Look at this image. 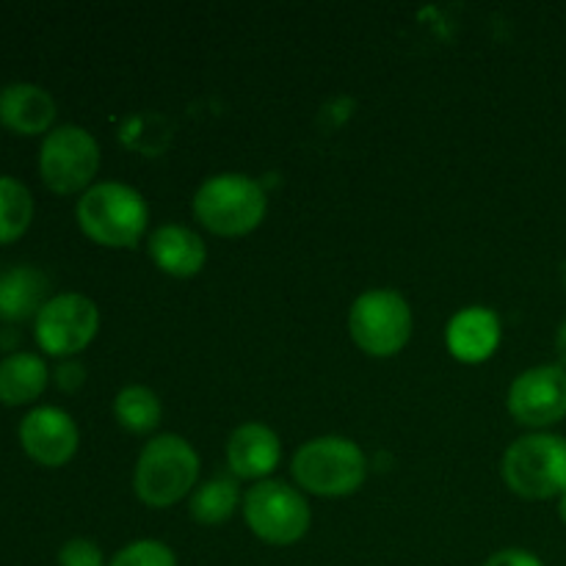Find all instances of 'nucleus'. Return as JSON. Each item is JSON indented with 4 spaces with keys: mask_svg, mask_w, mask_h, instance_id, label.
Instances as JSON below:
<instances>
[{
    "mask_svg": "<svg viewBox=\"0 0 566 566\" xmlns=\"http://www.w3.org/2000/svg\"><path fill=\"white\" fill-rule=\"evenodd\" d=\"M50 280L33 265H11L0 274V318L25 321L36 318L39 310L48 304Z\"/></svg>",
    "mask_w": 566,
    "mask_h": 566,
    "instance_id": "16",
    "label": "nucleus"
},
{
    "mask_svg": "<svg viewBox=\"0 0 566 566\" xmlns=\"http://www.w3.org/2000/svg\"><path fill=\"white\" fill-rule=\"evenodd\" d=\"M20 442L33 462L61 468L75 457L81 434L70 412L59 407H36L22 418Z\"/></svg>",
    "mask_w": 566,
    "mask_h": 566,
    "instance_id": "11",
    "label": "nucleus"
},
{
    "mask_svg": "<svg viewBox=\"0 0 566 566\" xmlns=\"http://www.w3.org/2000/svg\"><path fill=\"white\" fill-rule=\"evenodd\" d=\"M199 479V453L186 437L160 434L138 453L133 486L142 503L169 509L191 495Z\"/></svg>",
    "mask_w": 566,
    "mask_h": 566,
    "instance_id": "3",
    "label": "nucleus"
},
{
    "mask_svg": "<svg viewBox=\"0 0 566 566\" xmlns=\"http://www.w3.org/2000/svg\"><path fill=\"white\" fill-rule=\"evenodd\" d=\"M243 520L265 545L287 547L307 536L313 512L307 497L296 486L265 479L243 495Z\"/></svg>",
    "mask_w": 566,
    "mask_h": 566,
    "instance_id": "7",
    "label": "nucleus"
},
{
    "mask_svg": "<svg viewBox=\"0 0 566 566\" xmlns=\"http://www.w3.org/2000/svg\"><path fill=\"white\" fill-rule=\"evenodd\" d=\"M501 315L490 307H464L448 321L446 343L448 352L459 359V363L479 365L490 359L501 346Z\"/></svg>",
    "mask_w": 566,
    "mask_h": 566,
    "instance_id": "13",
    "label": "nucleus"
},
{
    "mask_svg": "<svg viewBox=\"0 0 566 566\" xmlns=\"http://www.w3.org/2000/svg\"><path fill=\"white\" fill-rule=\"evenodd\" d=\"M506 407L520 426L551 429L566 418V370L562 365H536L523 370L509 387Z\"/></svg>",
    "mask_w": 566,
    "mask_h": 566,
    "instance_id": "10",
    "label": "nucleus"
},
{
    "mask_svg": "<svg viewBox=\"0 0 566 566\" xmlns=\"http://www.w3.org/2000/svg\"><path fill=\"white\" fill-rule=\"evenodd\" d=\"M55 119V99L39 83L14 81L0 88V125L20 136L50 133Z\"/></svg>",
    "mask_w": 566,
    "mask_h": 566,
    "instance_id": "14",
    "label": "nucleus"
},
{
    "mask_svg": "<svg viewBox=\"0 0 566 566\" xmlns=\"http://www.w3.org/2000/svg\"><path fill=\"white\" fill-rule=\"evenodd\" d=\"M77 224L94 243L108 249L136 247L149 227V205L127 182H94L77 199Z\"/></svg>",
    "mask_w": 566,
    "mask_h": 566,
    "instance_id": "1",
    "label": "nucleus"
},
{
    "mask_svg": "<svg viewBox=\"0 0 566 566\" xmlns=\"http://www.w3.org/2000/svg\"><path fill=\"white\" fill-rule=\"evenodd\" d=\"M503 481L512 492L528 501H551L566 492V437L534 431L503 453Z\"/></svg>",
    "mask_w": 566,
    "mask_h": 566,
    "instance_id": "5",
    "label": "nucleus"
},
{
    "mask_svg": "<svg viewBox=\"0 0 566 566\" xmlns=\"http://www.w3.org/2000/svg\"><path fill=\"white\" fill-rule=\"evenodd\" d=\"M55 381H59L61 390L72 392L86 381V370H83V365L75 363V359H64V363L55 368Z\"/></svg>",
    "mask_w": 566,
    "mask_h": 566,
    "instance_id": "24",
    "label": "nucleus"
},
{
    "mask_svg": "<svg viewBox=\"0 0 566 566\" xmlns=\"http://www.w3.org/2000/svg\"><path fill=\"white\" fill-rule=\"evenodd\" d=\"M556 357H558V365L566 370V318L562 321V326H558L556 332Z\"/></svg>",
    "mask_w": 566,
    "mask_h": 566,
    "instance_id": "25",
    "label": "nucleus"
},
{
    "mask_svg": "<svg viewBox=\"0 0 566 566\" xmlns=\"http://www.w3.org/2000/svg\"><path fill=\"white\" fill-rule=\"evenodd\" d=\"M59 566H108L105 564L103 551L92 539H70L61 545Z\"/></svg>",
    "mask_w": 566,
    "mask_h": 566,
    "instance_id": "22",
    "label": "nucleus"
},
{
    "mask_svg": "<svg viewBox=\"0 0 566 566\" xmlns=\"http://www.w3.org/2000/svg\"><path fill=\"white\" fill-rule=\"evenodd\" d=\"M269 197L254 177L241 171L210 175L193 193V216L199 224L221 238L249 235L263 224Z\"/></svg>",
    "mask_w": 566,
    "mask_h": 566,
    "instance_id": "2",
    "label": "nucleus"
},
{
    "mask_svg": "<svg viewBox=\"0 0 566 566\" xmlns=\"http://www.w3.org/2000/svg\"><path fill=\"white\" fill-rule=\"evenodd\" d=\"M282 462V442L265 423H243L227 440V464L243 481H265Z\"/></svg>",
    "mask_w": 566,
    "mask_h": 566,
    "instance_id": "12",
    "label": "nucleus"
},
{
    "mask_svg": "<svg viewBox=\"0 0 566 566\" xmlns=\"http://www.w3.org/2000/svg\"><path fill=\"white\" fill-rule=\"evenodd\" d=\"M149 258L164 274L188 280V276H197L205 269L208 249H205V241L191 227L160 224L149 235Z\"/></svg>",
    "mask_w": 566,
    "mask_h": 566,
    "instance_id": "15",
    "label": "nucleus"
},
{
    "mask_svg": "<svg viewBox=\"0 0 566 566\" xmlns=\"http://www.w3.org/2000/svg\"><path fill=\"white\" fill-rule=\"evenodd\" d=\"M558 517H562V523L566 525V492L558 497Z\"/></svg>",
    "mask_w": 566,
    "mask_h": 566,
    "instance_id": "26",
    "label": "nucleus"
},
{
    "mask_svg": "<svg viewBox=\"0 0 566 566\" xmlns=\"http://www.w3.org/2000/svg\"><path fill=\"white\" fill-rule=\"evenodd\" d=\"M291 470L296 484L310 495L346 497L368 479V459L348 437L326 434L304 442L293 457Z\"/></svg>",
    "mask_w": 566,
    "mask_h": 566,
    "instance_id": "4",
    "label": "nucleus"
},
{
    "mask_svg": "<svg viewBox=\"0 0 566 566\" xmlns=\"http://www.w3.org/2000/svg\"><path fill=\"white\" fill-rule=\"evenodd\" d=\"M50 370L39 354L14 352L0 359V403L20 407L36 401L44 392Z\"/></svg>",
    "mask_w": 566,
    "mask_h": 566,
    "instance_id": "17",
    "label": "nucleus"
},
{
    "mask_svg": "<svg viewBox=\"0 0 566 566\" xmlns=\"http://www.w3.org/2000/svg\"><path fill=\"white\" fill-rule=\"evenodd\" d=\"M108 566H177V556L166 542L138 539L114 553Z\"/></svg>",
    "mask_w": 566,
    "mask_h": 566,
    "instance_id": "21",
    "label": "nucleus"
},
{
    "mask_svg": "<svg viewBox=\"0 0 566 566\" xmlns=\"http://www.w3.org/2000/svg\"><path fill=\"white\" fill-rule=\"evenodd\" d=\"M99 329V310L83 293H59L48 298L33 318V335L44 354L70 359L94 340Z\"/></svg>",
    "mask_w": 566,
    "mask_h": 566,
    "instance_id": "9",
    "label": "nucleus"
},
{
    "mask_svg": "<svg viewBox=\"0 0 566 566\" xmlns=\"http://www.w3.org/2000/svg\"><path fill=\"white\" fill-rule=\"evenodd\" d=\"M412 307L390 287L365 291L348 310L352 340L370 357H396L412 337Z\"/></svg>",
    "mask_w": 566,
    "mask_h": 566,
    "instance_id": "6",
    "label": "nucleus"
},
{
    "mask_svg": "<svg viewBox=\"0 0 566 566\" xmlns=\"http://www.w3.org/2000/svg\"><path fill=\"white\" fill-rule=\"evenodd\" d=\"M484 566H545L539 556H534L531 551L523 547H506V551H497L486 558Z\"/></svg>",
    "mask_w": 566,
    "mask_h": 566,
    "instance_id": "23",
    "label": "nucleus"
},
{
    "mask_svg": "<svg viewBox=\"0 0 566 566\" xmlns=\"http://www.w3.org/2000/svg\"><path fill=\"white\" fill-rule=\"evenodd\" d=\"M33 197L25 182L0 175V243H11L31 227Z\"/></svg>",
    "mask_w": 566,
    "mask_h": 566,
    "instance_id": "20",
    "label": "nucleus"
},
{
    "mask_svg": "<svg viewBox=\"0 0 566 566\" xmlns=\"http://www.w3.org/2000/svg\"><path fill=\"white\" fill-rule=\"evenodd\" d=\"M114 415L122 429L130 431V434H149V431L158 429L164 407H160V398L155 396V390L144 385H127L116 392Z\"/></svg>",
    "mask_w": 566,
    "mask_h": 566,
    "instance_id": "19",
    "label": "nucleus"
},
{
    "mask_svg": "<svg viewBox=\"0 0 566 566\" xmlns=\"http://www.w3.org/2000/svg\"><path fill=\"white\" fill-rule=\"evenodd\" d=\"M99 169V144L86 127L59 125L44 136L39 149V171L55 193H77L92 188Z\"/></svg>",
    "mask_w": 566,
    "mask_h": 566,
    "instance_id": "8",
    "label": "nucleus"
},
{
    "mask_svg": "<svg viewBox=\"0 0 566 566\" xmlns=\"http://www.w3.org/2000/svg\"><path fill=\"white\" fill-rule=\"evenodd\" d=\"M238 503H241L238 481L232 475H216L191 492L188 514L202 525H221L235 514Z\"/></svg>",
    "mask_w": 566,
    "mask_h": 566,
    "instance_id": "18",
    "label": "nucleus"
}]
</instances>
